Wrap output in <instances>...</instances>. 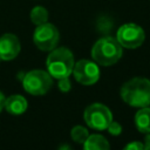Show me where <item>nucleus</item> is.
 Returning a JSON list of instances; mask_svg holds the SVG:
<instances>
[{"instance_id": "17", "label": "nucleus", "mask_w": 150, "mask_h": 150, "mask_svg": "<svg viewBox=\"0 0 150 150\" xmlns=\"http://www.w3.org/2000/svg\"><path fill=\"white\" fill-rule=\"evenodd\" d=\"M124 149L127 150H142V149H144V144H142V143H139V142H131V143H129V144H127L125 146H124Z\"/></svg>"}, {"instance_id": "14", "label": "nucleus", "mask_w": 150, "mask_h": 150, "mask_svg": "<svg viewBox=\"0 0 150 150\" xmlns=\"http://www.w3.org/2000/svg\"><path fill=\"white\" fill-rule=\"evenodd\" d=\"M70 136H71V138H73L74 142L80 143V144H83L86 142V139L88 138L89 132H88V130L84 127H82V125H75L71 129V131H70Z\"/></svg>"}, {"instance_id": "2", "label": "nucleus", "mask_w": 150, "mask_h": 150, "mask_svg": "<svg viewBox=\"0 0 150 150\" xmlns=\"http://www.w3.org/2000/svg\"><path fill=\"white\" fill-rule=\"evenodd\" d=\"M74 63V55L66 47L52 49L46 60L47 71L52 77L57 80L69 76L73 71Z\"/></svg>"}, {"instance_id": "13", "label": "nucleus", "mask_w": 150, "mask_h": 150, "mask_svg": "<svg viewBox=\"0 0 150 150\" xmlns=\"http://www.w3.org/2000/svg\"><path fill=\"white\" fill-rule=\"evenodd\" d=\"M29 16H30V21L34 25H36V26L42 25V23H45V22L48 21V12L42 6H35L30 11Z\"/></svg>"}, {"instance_id": "7", "label": "nucleus", "mask_w": 150, "mask_h": 150, "mask_svg": "<svg viewBox=\"0 0 150 150\" xmlns=\"http://www.w3.org/2000/svg\"><path fill=\"white\" fill-rule=\"evenodd\" d=\"M116 40L122 47L128 49H135L144 42L145 33L143 28L136 23H125L118 28Z\"/></svg>"}, {"instance_id": "12", "label": "nucleus", "mask_w": 150, "mask_h": 150, "mask_svg": "<svg viewBox=\"0 0 150 150\" xmlns=\"http://www.w3.org/2000/svg\"><path fill=\"white\" fill-rule=\"evenodd\" d=\"M83 148L86 150H108L110 145L105 137H103L102 135L93 134L88 136V138L83 143Z\"/></svg>"}, {"instance_id": "4", "label": "nucleus", "mask_w": 150, "mask_h": 150, "mask_svg": "<svg viewBox=\"0 0 150 150\" xmlns=\"http://www.w3.org/2000/svg\"><path fill=\"white\" fill-rule=\"evenodd\" d=\"M53 80L48 71L41 70V69H34L28 71L22 80V87L23 89L35 96L45 95L48 93V90L52 88Z\"/></svg>"}, {"instance_id": "18", "label": "nucleus", "mask_w": 150, "mask_h": 150, "mask_svg": "<svg viewBox=\"0 0 150 150\" xmlns=\"http://www.w3.org/2000/svg\"><path fill=\"white\" fill-rule=\"evenodd\" d=\"M144 141H145V143H144V148H145L146 150H150V134H146Z\"/></svg>"}, {"instance_id": "9", "label": "nucleus", "mask_w": 150, "mask_h": 150, "mask_svg": "<svg viewBox=\"0 0 150 150\" xmlns=\"http://www.w3.org/2000/svg\"><path fill=\"white\" fill-rule=\"evenodd\" d=\"M20 41L14 34L6 33L0 36V60L11 61L20 53Z\"/></svg>"}, {"instance_id": "11", "label": "nucleus", "mask_w": 150, "mask_h": 150, "mask_svg": "<svg viewBox=\"0 0 150 150\" xmlns=\"http://www.w3.org/2000/svg\"><path fill=\"white\" fill-rule=\"evenodd\" d=\"M135 124L138 131L150 134V108L143 107L135 115Z\"/></svg>"}, {"instance_id": "3", "label": "nucleus", "mask_w": 150, "mask_h": 150, "mask_svg": "<svg viewBox=\"0 0 150 150\" xmlns=\"http://www.w3.org/2000/svg\"><path fill=\"white\" fill-rule=\"evenodd\" d=\"M123 47L114 38H102L91 48V57L100 66H112L123 54Z\"/></svg>"}, {"instance_id": "6", "label": "nucleus", "mask_w": 150, "mask_h": 150, "mask_svg": "<svg viewBox=\"0 0 150 150\" xmlns=\"http://www.w3.org/2000/svg\"><path fill=\"white\" fill-rule=\"evenodd\" d=\"M60 40L59 29L48 22L39 25L33 34V41L35 46L42 52H50L52 49L56 48Z\"/></svg>"}, {"instance_id": "10", "label": "nucleus", "mask_w": 150, "mask_h": 150, "mask_svg": "<svg viewBox=\"0 0 150 150\" xmlns=\"http://www.w3.org/2000/svg\"><path fill=\"white\" fill-rule=\"evenodd\" d=\"M5 108L12 115H21L27 109V100L21 95H12L6 98Z\"/></svg>"}, {"instance_id": "1", "label": "nucleus", "mask_w": 150, "mask_h": 150, "mask_svg": "<svg viewBox=\"0 0 150 150\" xmlns=\"http://www.w3.org/2000/svg\"><path fill=\"white\" fill-rule=\"evenodd\" d=\"M122 100L137 108L150 105V80L144 77H134L125 82L121 88Z\"/></svg>"}, {"instance_id": "19", "label": "nucleus", "mask_w": 150, "mask_h": 150, "mask_svg": "<svg viewBox=\"0 0 150 150\" xmlns=\"http://www.w3.org/2000/svg\"><path fill=\"white\" fill-rule=\"evenodd\" d=\"M5 101H6V97H5V95L0 91V111L5 108Z\"/></svg>"}, {"instance_id": "16", "label": "nucleus", "mask_w": 150, "mask_h": 150, "mask_svg": "<svg viewBox=\"0 0 150 150\" xmlns=\"http://www.w3.org/2000/svg\"><path fill=\"white\" fill-rule=\"evenodd\" d=\"M71 88V83L69 81V76L67 77H62V79H59V89L63 93H67L69 91Z\"/></svg>"}, {"instance_id": "15", "label": "nucleus", "mask_w": 150, "mask_h": 150, "mask_svg": "<svg viewBox=\"0 0 150 150\" xmlns=\"http://www.w3.org/2000/svg\"><path fill=\"white\" fill-rule=\"evenodd\" d=\"M107 129H108L109 134H111L112 136H117L122 132V125L118 122H115V121H111Z\"/></svg>"}, {"instance_id": "5", "label": "nucleus", "mask_w": 150, "mask_h": 150, "mask_svg": "<svg viewBox=\"0 0 150 150\" xmlns=\"http://www.w3.org/2000/svg\"><path fill=\"white\" fill-rule=\"evenodd\" d=\"M83 118L89 128L95 130H105L112 121V114L107 105L102 103H93L86 108Z\"/></svg>"}, {"instance_id": "8", "label": "nucleus", "mask_w": 150, "mask_h": 150, "mask_svg": "<svg viewBox=\"0 0 150 150\" xmlns=\"http://www.w3.org/2000/svg\"><path fill=\"white\" fill-rule=\"evenodd\" d=\"M71 73L75 80L83 86H91L100 79V69L95 61L80 60L74 63Z\"/></svg>"}]
</instances>
